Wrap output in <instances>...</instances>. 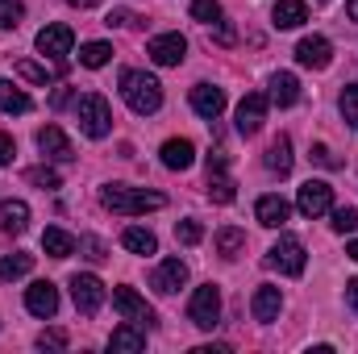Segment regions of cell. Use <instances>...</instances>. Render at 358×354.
Wrapping results in <instances>:
<instances>
[{
  "label": "cell",
  "mask_w": 358,
  "mask_h": 354,
  "mask_svg": "<svg viewBox=\"0 0 358 354\" xmlns=\"http://www.w3.org/2000/svg\"><path fill=\"white\" fill-rule=\"evenodd\" d=\"M25 309H29L34 317L50 321V317L59 313V288H55L50 279H38V283H29V288H25Z\"/></svg>",
  "instance_id": "cell-10"
},
{
  "label": "cell",
  "mask_w": 358,
  "mask_h": 354,
  "mask_svg": "<svg viewBox=\"0 0 358 354\" xmlns=\"http://www.w3.org/2000/svg\"><path fill=\"white\" fill-rule=\"evenodd\" d=\"M187 321H192L196 330H217V325H221V288H217V283H204V288L192 292V300H187Z\"/></svg>",
  "instance_id": "cell-4"
},
{
  "label": "cell",
  "mask_w": 358,
  "mask_h": 354,
  "mask_svg": "<svg viewBox=\"0 0 358 354\" xmlns=\"http://www.w3.org/2000/svg\"><path fill=\"white\" fill-rule=\"evenodd\" d=\"M346 304L358 313V279H350V283H346Z\"/></svg>",
  "instance_id": "cell-45"
},
{
  "label": "cell",
  "mask_w": 358,
  "mask_h": 354,
  "mask_svg": "<svg viewBox=\"0 0 358 354\" xmlns=\"http://www.w3.org/2000/svg\"><path fill=\"white\" fill-rule=\"evenodd\" d=\"M346 255H350V259L358 263V242H350V246H346Z\"/></svg>",
  "instance_id": "cell-48"
},
{
  "label": "cell",
  "mask_w": 358,
  "mask_h": 354,
  "mask_svg": "<svg viewBox=\"0 0 358 354\" xmlns=\"http://www.w3.org/2000/svg\"><path fill=\"white\" fill-rule=\"evenodd\" d=\"M176 238L183 242V246H196V242L204 238V229H200V221H179V225H176Z\"/></svg>",
  "instance_id": "cell-39"
},
{
  "label": "cell",
  "mask_w": 358,
  "mask_h": 354,
  "mask_svg": "<svg viewBox=\"0 0 358 354\" xmlns=\"http://www.w3.org/2000/svg\"><path fill=\"white\" fill-rule=\"evenodd\" d=\"M38 150H42L46 159H59V163H71V159H76V146H71V138H67L59 125H42V129H38Z\"/></svg>",
  "instance_id": "cell-14"
},
{
  "label": "cell",
  "mask_w": 358,
  "mask_h": 354,
  "mask_svg": "<svg viewBox=\"0 0 358 354\" xmlns=\"http://www.w3.org/2000/svg\"><path fill=\"white\" fill-rule=\"evenodd\" d=\"M192 108H196L204 121H217V117L225 113V92L213 88V84H196V88H192Z\"/></svg>",
  "instance_id": "cell-16"
},
{
  "label": "cell",
  "mask_w": 358,
  "mask_h": 354,
  "mask_svg": "<svg viewBox=\"0 0 358 354\" xmlns=\"http://www.w3.org/2000/svg\"><path fill=\"white\" fill-rule=\"evenodd\" d=\"M267 167L275 171V176H287V171H292V138H287V134H279V138L271 142Z\"/></svg>",
  "instance_id": "cell-25"
},
{
  "label": "cell",
  "mask_w": 358,
  "mask_h": 354,
  "mask_svg": "<svg viewBox=\"0 0 358 354\" xmlns=\"http://www.w3.org/2000/svg\"><path fill=\"white\" fill-rule=\"evenodd\" d=\"M267 267L283 271V275H304V242L292 238V234H283L267 250Z\"/></svg>",
  "instance_id": "cell-5"
},
{
  "label": "cell",
  "mask_w": 358,
  "mask_h": 354,
  "mask_svg": "<svg viewBox=\"0 0 358 354\" xmlns=\"http://www.w3.org/2000/svg\"><path fill=\"white\" fill-rule=\"evenodd\" d=\"M238 192H234V179L225 176V171H208V200H217V204H229Z\"/></svg>",
  "instance_id": "cell-29"
},
{
  "label": "cell",
  "mask_w": 358,
  "mask_h": 354,
  "mask_svg": "<svg viewBox=\"0 0 358 354\" xmlns=\"http://www.w3.org/2000/svg\"><path fill=\"white\" fill-rule=\"evenodd\" d=\"M187 283V267L179 263V259H163V263L155 267V275H150V288L155 292H163V296H171Z\"/></svg>",
  "instance_id": "cell-15"
},
{
  "label": "cell",
  "mask_w": 358,
  "mask_h": 354,
  "mask_svg": "<svg viewBox=\"0 0 358 354\" xmlns=\"http://www.w3.org/2000/svg\"><path fill=\"white\" fill-rule=\"evenodd\" d=\"M138 21H142V17H134L129 8H113V13H108V25H138Z\"/></svg>",
  "instance_id": "cell-43"
},
{
  "label": "cell",
  "mask_w": 358,
  "mask_h": 354,
  "mask_svg": "<svg viewBox=\"0 0 358 354\" xmlns=\"http://www.w3.org/2000/svg\"><path fill=\"white\" fill-rule=\"evenodd\" d=\"M163 163H167L171 171H187V167L196 163V146H192L187 138H171V142H163Z\"/></svg>",
  "instance_id": "cell-22"
},
{
  "label": "cell",
  "mask_w": 358,
  "mask_h": 354,
  "mask_svg": "<svg viewBox=\"0 0 358 354\" xmlns=\"http://www.w3.org/2000/svg\"><path fill=\"white\" fill-rule=\"evenodd\" d=\"M313 163H321V167H329V171H338V167H342V163L334 159V150H329L325 142H317V146H313Z\"/></svg>",
  "instance_id": "cell-40"
},
{
  "label": "cell",
  "mask_w": 358,
  "mask_h": 354,
  "mask_svg": "<svg viewBox=\"0 0 358 354\" xmlns=\"http://www.w3.org/2000/svg\"><path fill=\"white\" fill-rule=\"evenodd\" d=\"M71 300L84 317H96L100 304H104V283L96 275H71Z\"/></svg>",
  "instance_id": "cell-9"
},
{
  "label": "cell",
  "mask_w": 358,
  "mask_h": 354,
  "mask_svg": "<svg viewBox=\"0 0 358 354\" xmlns=\"http://www.w3.org/2000/svg\"><path fill=\"white\" fill-rule=\"evenodd\" d=\"M100 204L108 213H121V217H142V213H155L167 204L163 192H146V187H125V183H104L100 187Z\"/></svg>",
  "instance_id": "cell-1"
},
{
  "label": "cell",
  "mask_w": 358,
  "mask_h": 354,
  "mask_svg": "<svg viewBox=\"0 0 358 354\" xmlns=\"http://www.w3.org/2000/svg\"><path fill=\"white\" fill-rule=\"evenodd\" d=\"M342 117H346V125L358 129V84H346L342 88Z\"/></svg>",
  "instance_id": "cell-36"
},
{
  "label": "cell",
  "mask_w": 358,
  "mask_h": 354,
  "mask_svg": "<svg viewBox=\"0 0 358 354\" xmlns=\"http://www.w3.org/2000/svg\"><path fill=\"white\" fill-rule=\"evenodd\" d=\"M267 104H271V96H263V92H246V96H242V104H238V134H242V138H255V134L263 129Z\"/></svg>",
  "instance_id": "cell-7"
},
{
  "label": "cell",
  "mask_w": 358,
  "mask_h": 354,
  "mask_svg": "<svg viewBox=\"0 0 358 354\" xmlns=\"http://www.w3.org/2000/svg\"><path fill=\"white\" fill-rule=\"evenodd\" d=\"M108 59H113V46H108V42H88V46H80V63L92 67V71H96V67H104Z\"/></svg>",
  "instance_id": "cell-31"
},
{
  "label": "cell",
  "mask_w": 358,
  "mask_h": 354,
  "mask_svg": "<svg viewBox=\"0 0 358 354\" xmlns=\"http://www.w3.org/2000/svg\"><path fill=\"white\" fill-rule=\"evenodd\" d=\"M71 46H76L71 25H46V29L38 34V50H42V55H50V59H59V63H67Z\"/></svg>",
  "instance_id": "cell-12"
},
{
  "label": "cell",
  "mask_w": 358,
  "mask_h": 354,
  "mask_svg": "<svg viewBox=\"0 0 358 354\" xmlns=\"http://www.w3.org/2000/svg\"><path fill=\"white\" fill-rule=\"evenodd\" d=\"M192 17L200 25H217L221 21V0H192Z\"/></svg>",
  "instance_id": "cell-33"
},
{
  "label": "cell",
  "mask_w": 358,
  "mask_h": 354,
  "mask_svg": "<svg viewBox=\"0 0 358 354\" xmlns=\"http://www.w3.org/2000/svg\"><path fill=\"white\" fill-rule=\"evenodd\" d=\"M25 17V4L21 0H0V29H17Z\"/></svg>",
  "instance_id": "cell-34"
},
{
  "label": "cell",
  "mask_w": 358,
  "mask_h": 354,
  "mask_svg": "<svg viewBox=\"0 0 358 354\" xmlns=\"http://www.w3.org/2000/svg\"><path fill=\"white\" fill-rule=\"evenodd\" d=\"M38 346H42V351H63V346H67V334H63V330H46V334L38 338Z\"/></svg>",
  "instance_id": "cell-41"
},
{
  "label": "cell",
  "mask_w": 358,
  "mask_h": 354,
  "mask_svg": "<svg viewBox=\"0 0 358 354\" xmlns=\"http://www.w3.org/2000/svg\"><path fill=\"white\" fill-rule=\"evenodd\" d=\"M334 229H338V234H355L358 229V208H350V204L334 208Z\"/></svg>",
  "instance_id": "cell-37"
},
{
  "label": "cell",
  "mask_w": 358,
  "mask_h": 354,
  "mask_svg": "<svg viewBox=\"0 0 358 354\" xmlns=\"http://www.w3.org/2000/svg\"><path fill=\"white\" fill-rule=\"evenodd\" d=\"M146 55H150L159 67H179V63L187 59V42H183L179 34H159V38H150Z\"/></svg>",
  "instance_id": "cell-11"
},
{
  "label": "cell",
  "mask_w": 358,
  "mask_h": 354,
  "mask_svg": "<svg viewBox=\"0 0 358 354\" xmlns=\"http://www.w3.org/2000/svg\"><path fill=\"white\" fill-rule=\"evenodd\" d=\"M42 250H46L50 259H67V255H76V238H71L67 229H46V234H42Z\"/></svg>",
  "instance_id": "cell-27"
},
{
  "label": "cell",
  "mask_w": 358,
  "mask_h": 354,
  "mask_svg": "<svg viewBox=\"0 0 358 354\" xmlns=\"http://www.w3.org/2000/svg\"><path fill=\"white\" fill-rule=\"evenodd\" d=\"M329 59H334V46H329V38H321V34H313V38H300V46H296V63H300V67L325 71V67H329Z\"/></svg>",
  "instance_id": "cell-13"
},
{
  "label": "cell",
  "mask_w": 358,
  "mask_h": 354,
  "mask_svg": "<svg viewBox=\"0 0 358 354\" xmlns=\"http://www.w3.org/2000/svg\"><path fill=\"white\" fill-rule=\"evenodd\" d=\"M271 100H275L279 108H292V104L300 100V80H296L292 71H275V76H271Z\"/></svg>",
  "instance_id": "cell-21"
},
{
  "label": "cell",
  "mask_w": 358,
  "mask_h": 354,
  "mask_svg": "<svg viewBox=\"0 0 358 354\" xmlns=\"http://www.w3.org/2000/svg\"><path fill=\"white\" fill-rule=\"evenodd\" d=\"M17 76H21V80H29V84H42V88L55 80V71H50V67H42V63H34V59H21V63H17Z\"/></svg>",
  "instance_id": "cell-32"
},
{
  "label": "cell",
  "mask_w": 358,
  "mask_h": 354,
  "mask_svg": "<svg viewBox=\"0 0 358 354\" xmlns=\"http://www.w3.org/2000/svg\"><path fill=\"white\" fill-rule=\"evenodd\" d=\"M255 217H259V225H267V229H279L287 217H292V204L283 200V196H259V204H255Z\"/></svg>",
  "instance_id": "cell-17"
},
{
  "label": "cell",
  "mask_w": 358,
  "mask_h": 354,
  "mask_svg": "<svg viewBox=\"0 0 358 354\" xmlns=\"http://www.w3.org/2000/svg\"><path fill=\"white\" fill-rule=\"evenodd\" d=\"M13 155H17L13 138H8V134H0V167H8V163H13Z\"/></svg>",
  "instance_id": "cell-44"
},
{
  "label": "cell",
  "mask_w": 358,
  "mask_h": 354,
  "mask_svg": "<svg viewBox=\"0 0 358 354\" xmlns=\"http://www.w3.org/2000/svg\"><path fill=\"white\" fill-rule=\"evenodd\" d=\"M76 117H80V129L88 134V138H108V129H113V108H108V100L104 96H80V104H76Z\"/></svg>",
  "instance_id": "cell-3"
},
{
  "label": "cell",
  "mask_w": 358,
  "mask_h": 354,
  "mask_svg": "<svg viewBox=\"0 0 358 354\" xmlns=\"http://www.w3.org/2000/svg\"><path fill=\"white\" fill-rule=\"evenodd\" d=\"M308 21V4L304 0H279L275 4V29H296Z\"/></svg>",
  "instance_id": "cell-23"
},
{
  "label": "cell",
  "mask_w": 358,
  "mask_h": 354,
  "mask_svg": "<svg viewBox=\"0 0 358 354\" xmlns=\"http://www.w3.org/2000/svg\"><path fill=\"white\" fill-rule=\"evenodd\" d=\"M279 309H283V296H279V288H271V283H263V288L255 292V300H250V313H255V321H263V325H271V321L279 317Z\"/></svg>",
  "instance_id": "cell-18"
},
{
  "label": "cell",
  "mask_w": 358,
  "mask_h": 354,
  "mask_svg": "<svg viewBox=\"0 0 358 354\" xmlns=\"http://www.w3.org/2000/svg\"><path fill=\"white\" fill-rule=\"evenodd\" d=\"M34 100L25 96L21 88H13L8 80H0V113H29Z\"/></svg>",
  "instance_id": "cell-28"
},
{
  "label": "cell",
  "mask_w": 358,
  "mask_h": 354,
  "mask_svg": "<svg viewBox=\"0 0 358 354\" xmlns=\"http://www.w3.org/2000/svg\"><path fill=\"white\" fill-rule=\"evenodd\" d=\"M213 242H217V255H221V259H238V255L246 250V234H242L238 225L217 229V238H213Z\"/></svg>",
  "instance_id": "cell-24"
},
{
  "label": "cell",
  "mask_w": 358,
  "mask_h": 354,
  "mask_svg": "<svg viewBox=\"0 0 358 354\" xmlns=\"http://www.w3.org/2000/svg\"><path fill=\"white\" fill-rule=\"evenodd\" d=\"M76 250H80V255H84L88 263H104V259H108V250H104V242H100V238H92V234H84V238L76 242Z\"/></svg>",
  "instance_id": "cell-35"
},
{
  "label": "cell",
  "mask_w": 358,
  "mask_h": 354,
  "mask_svg": "<svg viewBox=\"0 0 358 354\" xmlns=\"http://www.w3.org/2000/svg\"><path fill=\"white\" fill-rule=\"evenodd\" d=\"M34 271V255H4L0 259V279H21Z\"/></svg>",
  "instance_id": "cell-30"
},
{
  "label": "cell",
  "mask_w": 358,
  "mask_h": 354,
  "mask_svg": "<svg viewBox=\"0 0 358 354\" xmlns=\"http://www.w3.org/2000/svg\"><path fill=\"white\" fill-rule=\"evenodd\" d=\"M108 351H117V354H138V351H146V334H142L134 321H125L121 330H113V338H108Z\"/></svg>",
  "instance_id": "cell-19"
},
{
  "label": "cell",
  "mask_w": 358,
  "mask_h": 354,
  "mask_svg": "<svg viewBox=\"0 0 358 354\" xmlns=\"http://www.w3.org/2000/svg\"><path fill=\"white\" fill-rule=\"evenodd\" d=\"M121 246H125V250H134V255H155V250H159V238H155L150 229L129 225V229L121 234Z\"/></svg>",
  "instance_id": "cell-26"
},
{
  "label": "cell",
  "mask_w": 358,
  "mask_h": 354,
  "mask_svg": "<svg viewBox=\"0 0 358 354\" xmlns=\"http://www.w3.org/2000/svg\"><path fill=\"white\" fill-rule=\"evenodd\" d=\"M346 17H350V21H358V0H346Z\"/></svg>",
  "instance_id": "cell-46"
},
{
  "label": "cell",
  "mask_w": 358,
  "mask_h": 354,
  "mask_svg": "<svg viewBox=\"0 0 358 354\" xmlns=\"http://www.w3.org/2000/svg\"><path fill=\"white\" fill-rule=\"evenodd\" d=\"M121 96H125V104H129L138 117H150V113H159V104H163V84H159L155 76H146V71L125 67V71H121Z\"/></svg>",
  "instance_id": "cell-2"
},
{
  "label": "cell",
  "mask_w": 358,
  "mask_h": 354,
  "mask_svg": "<svg viewBox=\"0 0 358 354\" xmlns=\"http://www.w3.org/2000/svg\"><path fill=\"white\" fill-rule=\"evenodd\" d=\"M113 309L125 317V321H134V325H155V309L134 292V288H113Z\"/></svg>",
  "instance_id": "cell-8"
},
{
  "label": "cell",
  "mask_w": 358,
  "mask_h": 354,
  "mask_svg": "<svg viewBox=\"0 0 358 354\" xmlns=\"http://www.w3.org/2000/svg\"><path fill=\"white\" fill-rule=\"evenodd\" d=\"M67 4H76V8H92L96 0H67Z\"/></svg>",
  "instance_id": "cell-47"
},
{
  "label": "cell",
  "mask_w": 358,
  "mask_h": 354,
  "mask_svg": "<svg viewBox=\"0 0 358 354\" xmlns=\"http://www.w3.org/2000/svg\"><path fill=\"white\" fill-rule=\"evenodd\" d=\"M25 179H29V183H38V187H46V192H55V187H59V171H55V167H29Z\"/></svg>",
  "instance_id": "cell-38"
},
{
  "label": "cell",
  "mask_w": 358,
  "mask_h": 354,
  "mask_svg": "<svg viewBox=\"0 0 358 354\" xmlns=\"http://www.w3.org/2000/svg\"><path fill=\"white\" fill-rule=\"evenodd\" d=\"M213 42L234 46V42H238V29H234V25H225V21H217V25H213Z\"/></svg>",
  "instance_id": "cell-42"
},
{
  "label": "cell",
  "mask_w": 358,
  "mask_h": 354,
  "mask_svg": "<svg viewBox=\"0 0 358 354\" xmlns=\"http://www.w3.org/2000/svg\"><path fill=\"white\" fill-rule=\"evenodd\" d=\"M296 208H300L308 221H313V217H321V213H329V208H334V187H329L325 179H308V183H300Z\"/></svg>",
  "instance_id": "cell-6"
},
{
  "label": "cell",
  "mask_w": 358,
  "mask_h": 354,
  "mask_svg": "<svg viewBox=\"0 0 358 354\" xmlns=\"http://www.w3.org/2000/svg\"><path fill=\"white\" fill-rule=\"evenodd\" d=\"M25 225H29V204L25 200H0V229L25 234Z\"/></svg>",
  "instance_id": "cell-20"
}]
</instances>
